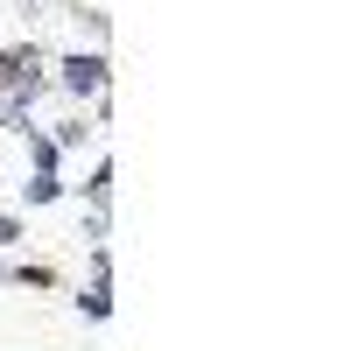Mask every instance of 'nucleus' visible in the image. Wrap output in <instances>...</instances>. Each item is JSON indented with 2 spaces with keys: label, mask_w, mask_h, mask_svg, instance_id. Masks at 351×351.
I'll return each instance as SVG.
<instances>
[{
  "label": "nucleus",
  "mask_w": 351,
  "mask_h": 351,
  "mask_svg": "<svg viewBox=\"0 0 351 351\" xmlns=\"http://www.w3.org/2000/svg\"><path fill=\"white\" fill-rule=\"evenodd\" d=\"M49 92V49L43 43H8L0 49V99H14L36 112V99Z\"/></svg>",
  "instance_id": "obj_1"
},
{
  "label": "nucleus",
  "mask_w": 351,
  "mask_h": 351,
  "mask_svg": "<svg viewBox=\"0 0 351 351\" xmlns=\"http://www.w3.org/2000/svg\"><path fill=\"white\" fill-rule=\"evenodd\" d=\"M106 84H112V64H106V49H64L56 56V77H49V92H64V99H106Z\"/></svg>",
  "instance_id": "obj_2"
},
{
  "label": "nucleus",
  "mask_w": 351,
  "mask_h": 351,
  "mask_svg": "<svg viewBox=\"0 0 351 351\" xmlns=\"http://www.w3.org/2000/svg\"><path fill=\"white\" fill-rule=\"evenodd\" d=\"M64 176H43V169H21V204L28 211H43V204H64Z\"/></svg>",
  "instance_id": "obj_3"
},
{
  "label": "nucleus",
  "mask_w": 351,
  "mask_h": 351,
  "mask_svg": "<svg viewBox=\"0 0 351 351\" xmlns=\"http://www.w3.org/2000/svg\"><path fill=\"white\" fill-rule=\"evenodd\" d=\"M77 316H92V324H106V316H112V281H92V288H77Z\"/></svg>",
  "instance_id": "obj_4"
},
{
  "label": "nucleus",
  "mask_w": 351,
  "mask_h": 351,
  "mask_svg": "<svg viewBox=\"0 0 351 351\" xmlns=\"http://www.w3.org/2000/svg\"><path fill=\"white\" fill-rule=\"evenodd\" d=\"M8 288H56V267H49V260H14Z\"/></svg>",
  "instance_id": "obj_5"
},
{
  "label": "nucleus",
  "mask_w": 351,
  "mask_h": 351,
  "mask_svg": "<svg viewBox=\"0 0 351 351\" xmlns=\"http://www.w3.org/2000/svg\"><path fill=\"white\" fill-rule=\"evenodd\" d=\"M84 134H99V127H84L77 112H71V120H49V148H56V155H64V148H84Z\"/></svg>",
  "instance_id": "obj_6"
},
{
  "label": "nucleus",
  "mask_w": 351,
  "mask_h": 351,
  "mask_svg": "<svg viewBox=\"0 0 351 351\" xmlns=\"http://www.w3.org/2000/svg\"><path fill=\"white\" fill-rule=\"evenodd\" d=\"M84 204H92V211L112 204V162H92V176H84Z\"/></svg>",
  "instance_id": "obj_7"
},
{
  "label": "nucleus",
  "mask_w": 351,
  "mask_h": 351,
  "mask_svg": "<svg viewBox=\"0 0 351 351\" xmlns=\"http://www.w3.org/2000/svg\"><path fill=\"white\" fill-rule=\"evenodd\" d=\"M77 239H84V253H92V246H106V211H84V225H77Z\"/></svg>",
  "instance_id": "obj_8"
},
{
  "label": "nucleus",
  "mask_w": 351,
  "mask_h": 351,
  "mask_svg": "<svg viewBox=\"0 0 351 351\" xmlns=\"http://www.w3.org/2000/svg\"><path fill=\"white\" fill-rule=\"evenodd\" d=\"M21 232H28V225H21V218H14V211H0V260H8V253H14V246H21Z\"/></svg>",
  "instance_id": "obj_9"
}]
</instances>
